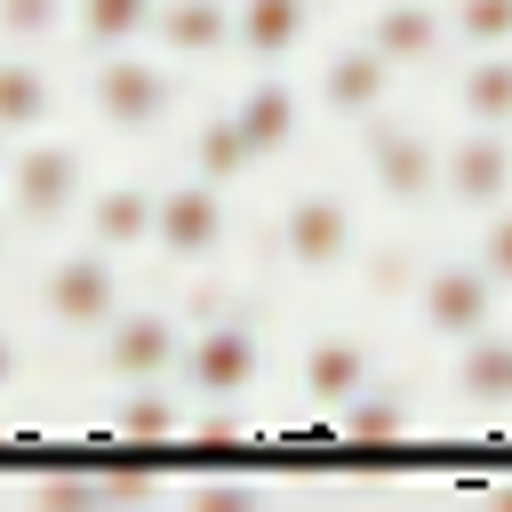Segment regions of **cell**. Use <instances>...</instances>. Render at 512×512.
Instances as JSON below:
<instances>
[{
    "label": "cell",
    "instance_id": "obj_29",
    "mask_svg": "<svg viewBox=\"0 0 512 512\" xmlns=\"http://www.w3.org/2000/svg\"><path fill=\"white\" fill-rule=\"evenodd\" d=\"M32 504H48V512H64V504H104V480H88V472H40V480H32Z\"/></svg>",
    "mask_w": 512,
    "mask_h": 512
},
{
    "label": "cell",
    "instance_id": "obj_1",
    "mask_svg": "<svg viewBox=\"0 0 512 512\" xmlns=\"http://www.w3.org/2000/svg\"><path fill=\"white\" fill-rule=\"evenodd\" d=\"M80 96H88L96 128H112V136H160V128H176V112H184V64H168L152 40L104 48V56H88Z\"/></svg>",
    "mask_w": 512,
    "mask_h": 512
},
{
    "label": "cell",
    "instance_id": "obj_22",
    "mask_svg": "<svg viewBox=\"0 0 512 512\" xmlns=\"http://www.w3.org/2000/svg\"><path fill=\"white\" fill-rule=\"evenodd\" d=\"M152 16H160V0H72V40L88 56L136 48V40H152Z\"/></svg>",
    "mask_w": 512,
    "mask_h": 512
},
{
    "label": "cell",
    "instance_id": "obj_3",
    "mask_svg": "<svg viewBox=\"0 0 512 512\" xmlns=\"http://www.w3.org/2000/svg\"><path fill=\"white\" fill-rule=\"evenodd\" d=\"M272 256L288 272H304V280L352 272V256H360V208L336 184H296L280 200V216H272Z\"/></svg>",
    "mask_w": 512,
    "mask_h": 512
},
{
    "label": "cell",
    "instance_id": "obj_13",
    "mask_svg": "<svg viewBox=\"0 0 512 512\" xmlns=\"http://www.w3.org/2000/svg\"><path fill=\"white\" fill-rule=\"evenodd\" d=\"M152 224H160V184L152 176H112V184H88V208H80V232L112 256H144L152 248Z\"/></svg>",
    "mask_w": 512,
    "mask_h": 512
},
{
    "label": "cell",
    "instance_id": "obj_7",
    "mask_svg": "<svg viewBox=\"0 0 512 512\" xmlns=\"http://www.w3.org/2000/svg\"><path fill=\"white\" fill-rule=\"evenodd\" d=\"M224 240H232V192L224 184H208V176H176V184H160V224H152V256L160 264H176V272H200V264H216L224 256Z\"/></svg>",
    "mask_w": 512,
    "mask_h": 512
},
{
    "label": "cell",
    "instance_id": "obj_32",
    "mask_svg": "<svg viewBox=\"0 0 512 512\" xmlns=\"http://www.w3.org/2000/svg\"><path fill=\"white\" fill-rule=\"evenodd\" d=\"M16 368H24V344H16V336H8V328H0V392H8V384H16Z\"/></svg>",
    "mask_w": 512,
    "mask_h": 512
},
{
    "label": "cell",
    "instance_id": "obj_21",
    "mask_svg": "<svg viewBox=\"0 0 512 512\" xmlns=\"http://www.w3.org/2000/svg\"><path fill=\"white\" fill-rule=\"evenodd\" d=\"M456 392L472 408H512V328H480L456 344Z\"/></svg>",
    "mask_w": 512,
    "mask_h": 512
},
{
    "label": "cell",
    "instance_id": "obj_26",
    "mask_svg": "<svg viewBox=\"0 0 512 512\" xmlns=\"http://www.w3.org/2000/svg\"><path fill=\"white\" fill-rule=\"evenodd\" d=\"M448 48L456 56L512 48V0H448Z\"/></svg>",
    "mask_w": 512,
    "mask_h": 512
},
{
    "label": "cell",
    "instance_id": "obj_9",
    "mask_svg": "<svg viewBox=\"0 0 512 512\" xmlns=\"http://www.w3.org/2000/svg\"><path fill=\"white\" fill-rule=\"evenodd\" d=\"M184 360V328L168 304H120L104 328H96V368L112 384H152V376H176Z\"/></svg>",
    "mask_w": 512,
    "mask_h": 512
},
{
    "label": "cell",
    "instance_id": "obj_16",
    "mask_svg": "<svg viewBox=\"0 0 512 512\" xmlns=\"http://www.w3.org/2000/svg\"><path fill=\"white\" fill-rule=\"evenodd\" d=\"M56 112H64V80L48 72V56L40 48H0V136L8 144L40 136V128H56Z\"/></svg>",
    "mask_w": 512,
    "mask_h": 512
},
{
    "label": "cell",
    "instance_id": "obj_20",
    "mask_svg": "<svg viewBox=\"0 0 512 512\" xmlns=\"http://www.w3.org/2000/svg\"><path fill=\"white\" fill-rule=\"evenodd\" d=\"M184 168L232 192V184H248L264 160L248 152V136H240V120H232V104H216V112H200V120H192V136H184Z\"/></svg>",
    "mask_w": 512,
    "mask_h": 512
},
{
    "label": "cell",
    "instance_id": "obj_34",
    "mask_svg": "<svg viewBox=\"0 0 512 512\" xmlns=\"http://www.w3.org/2000/svg\"><path fill=\"white\" fill-rule=\"evenodd\" d=\"M0 176H8V136H0Z\"/></svg>",
    "mask_w": 512,
    "mask_h": 512
},
{
    "label": "cell",
    "instance_id": "obj_23",
    "mask_svg": "<svg viewBox=\"0 0 512 512\" xmlns=\"http://www.w3.org/2000/svg\"><path fill=\"white\" fill-rule=\"evenodd\" d=\"M192 416H184V384H168V376H152V384H120V400H112V432H128V440H168V432H184Z\"/></svg>",
    "mask_w": 512,
    "mask_h": 512
},
{
    "label": "cell",
    "instance_id": "obj_6",
    "mask_svg": "<svg viewBox=\"0 0 512 512\" xmlns=\"http://www.w3.org/2000/svg\"><path fill=\"white\" fill-rule=\"evenodd\" d=\"M392 88H400V64H392L368 32H352V40L320 48L304 96L320 104V120H336V128H368L376 112H392Z\"/></svg>",
    "mask_w": 512,
    "mask_h": 512
},
{
    "label": "cell",
    "instance_id": "obj_30",
    "mask_svg": "<svg viewBox=\"0 0 512 512\" xmlns=\"http://www.w3.org/2000/svg\"><path fill=\"white\" fill-rule=\"evenodd\" d=\"M128 496L144 504V496H160V480L152 472H104V504H128Z\"/></svg>",
    "mask_w": 512,
    "mask_h": 512
},
{
    "label": "cell",
    "instance_id": "obj_31",
    "mask_svg": "<svg viewBox=\"0 0 512 512\" xmlns=\"http://www.w3.org/2000/svg\"><path fill=\"white\" fill-rule=\"evenodd\" d=\"M256 480H192V504H248Z\"/></svg>",
    "mask_w": 512,
    "mask_h": 512
},
{
    "label": "cell",
    "instance_id": "obj_19",
    "mask_svg": "<svg viewBox=\"0 0 512 512\" xmlns=\"http://www.w3.org/2000/svg\"><path fill=\"white\" fill-rule=\"evenodd\" d=\"M448 104L464 128H512V48H480L456 64L448 80Z\"/></svg>",
    "mask_w": 512,
    "mask_h": 512
},
{
    "label": "cell",
    "instance_id": "obj_12",
    "mask_svg": "<svg viewBox=\"0 0 512 512\" xmlns=\"http://www.w3.org/2000/svg\"><path fill=\"white\" fill-rule=\"evenodd\" d=\"M304 112H312V96H304V88H296L280 64H256V72L232 88V120H240V136H248V152H256V160L296 152Z\"/></svg>",
    "mask_w": 512,
    "mask_h": 512
},
{
    "label": "cell",
    "instance_id": "obj_17",
    "mask_svg": "<svg viewBox=\"0 0 512 512\" xmlns=\"http://www.w3.org/2000/svg\"><path fill=\"white\" fill-rule=\"evenodd\" d=\"M320 24V0H232V56L288 64Z\"/></svg>",
    "mask_w": 512,
    "mask_h": 512
},
{
    "label": "cell",
    "instance_id": "obj_18",
    "mask_svg": "<svg viewBox=\"0 0 512 512\" xmlns=\"http://www.w3.org/2000/svg\"><path fill=\"white\" fill-rule=\"evenodd\" d=\"M152 48L168 64H224L232 56V0H160Z\"/></svg>",
    "mask_w": 512,
    "mask_h": 512
},
{
    "label": "cell",
    "instance_id": "obj_24",
    "mask_svg": "<svg viewBox=\"0 0 512 512\" xmlns=\"http://www.w3.org/2000/svg\"><path fill=\"white\" fill-rule=\"evenodd\" d=\"M336 424H344V440H400L408 424H416V400H408V384H360L344 408H336Z\"/></svg>",
    "mask_w": 512,
    "mask_h": 512
},
{
    "label": "cell",
    "instance_id": "obj_25",
    "mask_svg": "<svg viewBox=\"0 0 512 512\" xmlns=\"http://www.w3.org/2000/svg\"><path fill=\"white\" fill-rule=\"evenodd\" d=\"M352 280H360V296H368V304H408V296H416V280H424V256H416L408 240H376V248H360V256H352Z\"/></svg>",
    "mask_w": 512,
    "mask_h": 512
},
{
    "label": "cell",
    "instance_id": "obj_27",
    "mask_svg": "<svg viewBox=\"0 0 512 512\" xmlns=\"http://www.w3.org/2000/svg\"><path fill=\"white\" fill-rule=\"evenodd\" d=\"M72 32V0H0V48H48Z\"/></svg>",
    "mask_w": 512,
    "mask_h": 512
},
{
    "label": "cell",
    "instance_id": "obj_11",
    "mask_svg": "<svg viewBox=\"0 0 512 512\" xmlns=\"http://www.w3.org/2000/svg\"><path fill=\"white\" fill-rule=\"evenodd\" d=\"M512 200V128H456L440 136V208L488 216Z\"/></svg>",
    "mask_w": 512,
    "mask_h": 512
},
{
    "label": "cell",
    "instance_id": "obj_33",
    "mask_svg": "<svg viewBox=\"0 0 512 512\" xmlns=\"http://www.w3.org/2000/svg\"><path fill=\"white\" fill-rule=\"evenodd\" d=\"M8 248H16V216L0 208V264H8Z\"/></svg>",
    "mask_w": 512,
    "mask_h": 512
},
{
    "label": "cell",
    "instance_id": "obj_2",
    "mask_svg": "<svg viewBox=\"0 0 512 512\" xmlns=\"http://www.w3.org/2000/svg\"><path fill=\"white\" fill-rule=\"evenodd\" d=\"M88 144L72 136H16L8 144V176H0V208L16 216V232H56L88 208Z\"/></svg>",
    "mask_w": 512,
    "mask_h": 512
},
{
    "label": "cell",
    "instance_id": "obj_8",
    "mask_svg": "<svg viewBox=\"0 0 512 512\" xmlns=\"http://www.w3.org/2000/svg\"><path fill=\"white\" fill-rule=\"evenodd\" d=\"M496 296L504 288L480 272V256H424V280H416L408 312L432 344H472L480 328H496Z\"/></svg>",
    "mask_w": 512,
    "mask_h": 512
},
{
    "label": "cell",
    "instance_id": "obj_28",
    "mask_svg": "<svg viewBox=\"0 0 512 512\" xmlns=\"http://www.w3.org/2000/svg\"><path fill=\"white\" fill-rule=\"evenodd\" d=\"M480 232H472V256H480V272L496 280V288H512V200L504 208H488V216H472Z\"/></svg>",
    "mask_w": 512,
    "mask_h": 512
},
{
    "label": "cell",
    "instance_id": "obj_15",
    "mask_svg": "<svg viewBox=\"0 0 512 512\" xmlns=\"http://www.w3.org/2000/svg\"><path fill=\"white\" fill-rule=\"evenodd\" d=\"M400 72H432L448 56V0H376L360 24Z\"/></svg>",
    "mask_w": 512,
    "mask_h": 512
},
{
    "label": "cell",
    "instance_id": "obj_5",
    "mask_svg": "<svg viewBox=\"0 0 512 512\" xmlns=\"http://www.w3.org/2000/svg\"><path fill=\"white\" fill-rule=\"evenodd\" d=\"M32 304H40V320H48V328H64V336H96V328H104V320L128 304L120 256H112V248H96V240L80 232L72 248H56V256L40 264Z\"/></svg>",
    "mask_w": 512,
    "mask_h": 512
},
{
    "label": "cell",
    "instance_id": "obj_10",
    "mask_svg": "<svg viewBox=\"0 0 512 512\" xmlns=\"http://www.w3.org/2000/svg\"><path fill=\"white\" fill-rule=\"evenodd\" d=\"M256 376H264V336H256L240 312H224V320H208V328L184 336L176 384H184L192 400H240Z\"/></svg>",
    "mask_w": 512,
    "mask_h": 512
},
{
    "label": "cell",
    "instance_id": "obj_4",
    "mask_svg": "<svg viewBox=\"0 0 512 512\" xmlns=\"http://www.w3.org/2000/svg\"><path fill=\"white\" fill-rule=\"evenodd\" d=\"M352 144H360V176H368V192H376L384 208L416 216V208L440 200V136H432L424 120L376 112L368 128H352Z\"/></svg>",
    "mask_w": 512,
    "mask_h": 512
},
{
    "label": "cell",
    "instance_id": "obj_14",
    "mask_svg": "<svg viewBox=\"0 0 512 512\" xmlns=\"http://www.w3.org/2000/svg\"><path fill=\"white\" fill-rule=\"evenodd\" d=\"M368 376H376V344L352 336V328H320V336L296 352V392H304L312 408H344Z\"/></svg>",
    "mask_w": 512,
    "mask_h": 512
}]
</instances>
